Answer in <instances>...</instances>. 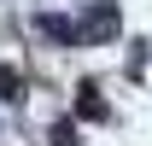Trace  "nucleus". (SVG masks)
<instances>
[{
  "label": "nucleus",
  "instance_id": "f257e3e1",
  "mask_svg": "<svg viewBox=\"0 0 152 146\" xmlns=\"http://www.w3.org/2000/svg\"><path fill=\"white\" fill-rule=\"evenodd\" d=\"M117 29H123V18H117V6H111V0L88 6V12H82V23H76V35H82V41H111Z\"/></svg>",
  "mask_w": 152,
  "mask_h": 146
},
{
  "label": "nucleus",
  "instance_id": "f03ea898",
  "mask_svg": "<svg viewBox=\"0 0 152 146\" xmlns=\"http://www.w3.org/2000/svg\"><path fill=\"white\" fill-rule=\"evenodd\" d=\"M35 29H41L47 41H58V47H82V35H76V23L64 18V12H41V18H35Z\"/></svg>",
  "mask_w": 152,
  "mask_h": 146
},
{
  "label": "nucleus",
  "instance_id": "7ed1b4c3",
  "mask_svg": "<svg viewBox=\"0 0 152 146\" xmlns=\"http://www.w3.org/2000/svg\"><path fill=\"white\" fill-rule=\"evenodd\" d=\"M76 117H88V123L99 117V123H105V99H99L94 82H82V88H76Z\"/></svg>",
  "mask_w": 152,
  "mask_h": 146
},
{
  "label": "nucleus",
  "instance_id": "20e7f679",
  "mask_svg": "<svg viewBox=\"0 0 152 146\" xmlns=\"http://www.w3.org/2000/svg\"><path fill=\"white\" fill-rule=\"evenodd\" d=\"M0 99H23V70L0 64Z\"/></svg>",
  "mask_w": 152,
  "mask_h": 146
},
{
  "label": "nucleus",
  "instance_id": "39448f33",
  "mask_svg": "<svg viewBox=\"0 0 152 146\" xmlns=\"http://www.w3.org/2000/svg\"><path fill=\"white\" fill-rule=\"evenodd\" d=\"M47 140H53V146H76V123H53Z\"/></svg>",
  "mask_w": 152,
  "mask_h": 146
}]
</instances>
